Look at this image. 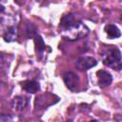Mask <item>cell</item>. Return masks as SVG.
I'll return each instance as SVG.
<instances>
[{"label":"cell","instance_id":"1","mask_svg":"<svg viewBox=\"0 0 122 122\" xmlns=\"http://www.w3.org/2000/svg\"><path fill=\"white\" fill-rule=\"evenodd\" d=\"M103 64L116 71H120L122 69V58L118 48L116 47L107 48V51L103 54Z\"/></svg>","mask_w":122,"mask_h":122},{"label":"cell","instance_id":"2","mask_svg":"<svg viewBox=\"0 0 122 122\" xmlns=\"http://www.w3.org/2000/svg\"><path fill=\"white\" fill-rule=\"evenodd\" d=\"M89 32V29L81 22H75L70 27L63 29V36L69 40H78L85 37Z\"/></svg>","mask_w":122,"mask_h":122},{"label":"cell","instance_id":"3","mask_svg":"<svg viewBox=\"0 0 122 122\" xmlns=\"http://www.w3.org/2000/svg\"><path fill=\"white\" fill-rule=\"evenodd\" d=\"M64 82L69 90L71 92H77L79 87V77L72 71H68L63 75Z\"/></svg>","mask_w":122,"mask_h":122},{"label":"cell","instance_id":"4","mask_svg":"<svg viewBox=\"0 0 122 122\" xmlns=\"http://www.w3.org/2000/svg\"><path fill=\"white\" fill-rule=\"evenodd\" d=\"M97 61L90 56H82L76 61V68L79 71H87L94 66H96Z\"/></svg>","mask_w":122,"mask_h":122},{"label":"cell","instance_id":"5","mask_svg":"<svg viewBox=\"0 0 122 122\" xmlns=\"http://www.w3.org/2000/svg\"><path fill=\"white\" fill-rule=\"evenodd\" d=\"M97 77H98V85L101 88H105L111 85L112 81V76L110 72H108L107 71L104 70H99L97 72Z\"/></svg>","mask_w":122,"mask_h":122},{"label":"cell","instance_id":"6","mask_svg":"<svg viewBox=\"0 0 122 122\" xmlns=\"http://www.w3.org/2000/svg\"><path fill=\"white\" fill-rule=\"evenodd\" d=\"M28 103H29L28 98L24 96H15L12 99L11 106H12V109L15 111H22L27 107Z\"/></svg>","mask_w":122,"mask_h":122},{"label":"cell","instance_id":"7","mask_svg":"<svg viewBox=\"0 0 122 122\" xmlns=\"http://www.w3.org/2000/svg\"><path fill=\"white\" fill-rule=\"evenodd\" d=\"M34 43H35V51H36L37 58L41 59L43 57V54H44V51L46 49V45L44 43V40L42 39V37L40 35H35Z\"/></svg>","mask_w":122,"mask_h":122},{"label":"cell","instance_id":"8","mask_svg":"<svg viewBox=\"0 0 122 122\" xmlns=\"http://www.w3.org/2000/svg\"><path fill=\"white\" fill-rule=\"evenodd\" d=\"M22 88L24 91L30 92V93H35L36 92L39 91L40 86L39 83L33 80H26L22 82Z\"/></svg>","mask_w":122,"mask_h":122},{"label":"cell","instance_id":"9","mask_svg":"<svg viewBox=\"0 0 122 122\" xmlns=\"http://www.w3.org/2000/svg\"><path fill=\"white\" fill-rule=\"evenodd\" d=\"M3 38L6 42H12V41L16 40V38H17V29H16V27L12 26V27L8 28V30L3 34Z\"/></svg>","mask_w":122,"mask_h":122},{"label":"cell","instance_id":"10","mask_svg":"<svg viewBox=\"0 0 122 122\" xmlns=\"http://www.w3.org/2000/svg\"><path fill=\"white\" fill-rule=\"evenodd\" d=\"M105 31L111 38H117L121 35V32H120L119 29L116 26L112 25V24H109L105 27Z\"/></svg>","mask_w":122,"mask_h":122},{"label":"cell","instance_id":"11","mask_svg":"<svg viewBox=\"0 0 122 122\" xmlns=\"http://www.w3.org/2000/svg\"><path fill=\"white\" fill-rule=\"evenodd\" d=\"M73 23H75L74 15L72 13H69V14L62 17V19L60 21V27L62 29H66V28L70 27L71 25H72Z\"/></svg>","mask_w":122,"mask_h":122},{"label":"cell","instance_id":"12","mask_svg":"<svg viewBox=\"0 0 122 122\" xmlns=\"http://www.w3.org/2000/svg\"><path fill=\"white\" fill-rule=\"evenodd\" d=\"M1 11H4V7L3 6H1Z\"/></svg>","mask_w":122,"mask_h":122},{"label":"cell","instance_id":"13","mask_svg":"<svg viewBox=\"0 0 122 122\" xmlns=\"http://www.w3.org/2000/svg\"><path fill=\"white\" fill-rule=\"evenodd\" d=\"M121 19H122V15H121Z\"/></svg>","mask_w":122,"mask_h":122}]
</instances>
